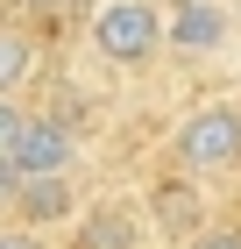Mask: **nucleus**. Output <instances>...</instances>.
Wrapping results in <instances>:
<instances>
[{
    "label": "nucleus",
    "instance_id": "9b49d317",
    "mask_svg": "<svg viewBox=\"0 0 241 249\" xmlns=\"http://www.w3.org/2000/svg\"><path fill=\"white\" fill-rule=\"evenodd\" d=\"M234 15H241V0H234Z\"/></svg>",
    "mask_w": 241,
    "mask_h": 249
},
{
    "label": "nucleus",
    "instance_id": "6e6552de",
    "mask_svg": "<svg viewBox=\"0 0 241 249\" xmlns=\"http://www.w3.org/2000/svg\"><path fill=\"white\" fill-rule=\"evenodd\" d=\"M185 249H241V228H220V221H213V228H192Z\"/></svg>",
    "mask_w": 241,
    "mask_h": 249
},
{
    "label": "nucleus",
    "instance_id": "7ed1b4c3",
    "mask_svg": "<svg viewBox=\"0 0 241 249\" xmlns=\"http://www.w3.org/2000/svg\"><path fill=\"white\" fill-rule=\"evenodd\" d=\"M0 164H7V178L71 171L78 164V135L57 114H29L21 100H7V107H0Z\"/></svg>",
    "mask_w": 241,
    "mask_h": 249
},
{
    "label": "nucleus",
    "instance_id": "39448f33",
    "mask_svg": "<svg viewBox=\"0 0 241 249\" xmlns=\"http://www.w3.org/2000/svg\"><path fill=\"white\" fill-rule=\"evenodd\" d=\"M7 207H15V221H29V228H50V221H71V213H78L71 171H43V178H15V185H7Z\"/></svg>",
    "mask_w": 241,
    "mask_h": 249
},
{
    "label": "nucleus",
    "instance_id": "9d476101",
    "mask_svg": "<svg viewBox=\"0 0 241 249\" xmlns=\"http://www.w3.org/2000/svg\"><path fill=\"white\" fill-rule=\"evenodd\" d=\"M36 7H57V0H36Z\"/></svg>",
    "mask_w": 241,
    "mask_h": 249
},
{
    "label": "nucleus",
    "instance_id": "0eeeda50",
    "mask_svg": "<svg viewBox=\"0 0 241 249\" xmlns=\"http://www.w3.org/2000/svg\"><path fill=\"white\" fill-rule=\"evenodd\" d=\"M29 64H36V43H29V29H7L0 36V93L7 100H21V86H29Z\"/></svg>",
    "mask_w": 241,
    "mask_h": 249
},
{
    "label": "nucleus",
    "instance_id": "f03ea898",
    "mask_svg": "<svg viewBox=\"0 0 241 249\" xmlns=\"http://www.w3.org/2000/svg\"><path fill=\"white\" fill-rule=\"evenodd\" d=\"M170 157L192 178H234L241 171V100H199L170 128Z\"/></svg>",
    "mask_w": 241,
    "mask_h": 249
},
{
    "label": "nucleus",
    "instance_id": "423d86ee",
    "mask_svg": "<svg viewBox=\"0 0 241 249\" xmlns=\"http://www.w3.org/2000/svg\"><path fill=\"white\" fill-rule=\"evenodd\" d=\"M78 249H142V213L135 207H93L78 221Z\"/></svg>",
    "mask_w": 241,
    "mask_h": 249
},
{
    "label": "nucleus",
    "instance_id": "20e7f679",
    "mask_svg": "<svg viewBox=\"0 0 241 249\" xmlns=\"http://www.w3.org/2000/svg\"><path fill=\"white\" fill-rule=\"evenodd\" d=\"M227 36H241L234 0H170V50L213 57V50H227Z\"/></svg>",
    "mask_w": 241,
    "mask_h": 249
},
{
    "label": "nucleus",
    "instance_id": "f257e3e1",
    "mask_svg": "<svg viewBox=\"0 0 241 249\" xmlns=\"http://www.w3.org/2000/svg\"><path fill=\"white\" fill-rule=\"evenodd\" d=\"M85 43L107 64H149L170 43V7L163 0H93L85 7Z\"/></svg>",
    "mask_w": 241,
    "mask_h": 249
},
{
    "label": "nucleus",
    "instance_id": "1a4fd4ad",
    "mask_svg": "<svg viewBox=\"0 0 241 249\" xmlns=\"http://www.w3.org/2000/svg\"><path fill=\"white\" fill-rule=\"evenodd\" d=\"M0 249H43V235H36V228H29V221H15V228L0 235Z\"/></svg>",
    "mask_w": 241,
    "mask_h": 249
}]
</instances>
